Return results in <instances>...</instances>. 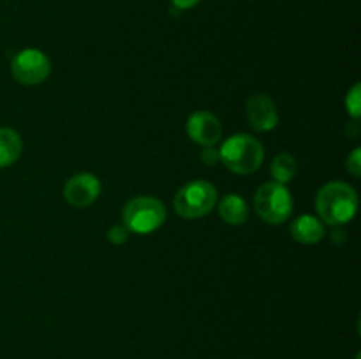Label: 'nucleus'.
<instances>
[{"mask_svg":"<svg viewBox=\"0 0 361 359\" xmlns=\"http://www.w3.org/2000/svg\"><path fill=\"white\" fill-rule=\"evenodd\" d=\"M316 210L319 220L328 225H344L355 218L358 211V194L344 182L326 183L316 196Z\"/></svg>","mask_w":361,"mask_h":359,"instance_id":"1","label":"nucleus"},{"mask_svg":"<svg viewBox=\"0 0 361 359\" xmlns=\"http://www.w3.org/2000/svg\"><path fill=\"white\" fill-rule=\"evenodd\" d=\"M222 164L236 175H252L264 160V148L249 134H235L222 143L219 150Z\"/></svg>","mask_w":361,"mask_h":359,"instance_id":"2","label":"nucleus"},{"mask_svg":"<svg viewBox=\"0 0 361 359\" xmlns=\"http://www.w3.org/2000/svg\"><path fill=\"white\" fill-rule=\"evenodd\" d=\"M217 204V190L204 180H194L183 185L173 199L175 211L182 218L194 220L210 213Z\"/></svg>","mask_w":361,"mask_h":359,"instance_id":"3","label":"nucleus"},{"mask_svg":"<svg viewBox=\"0 0 361 359\" xmlns=\"http://www.w3.org/2000/svg\"><path fill=\"white\" fill-rule=\"evenodd\" d=\"M254 208L267 224H284L293 213V196L282 183H263L254 196Z\"/></svg>","mask_w":361,"mask_h":359,"instance_id":"4","label":"nucleus"},{"mask_svg":"<svg viewBox=\"0 0 361 359\" xmlns=\"http://www.w3.org/2000/svg\"><path fill=\"white\" fill-rule=\"evenodd\" d=\"M123 225L136 234H148L166 222V206L150 196L134 197L123 208Z\"/></svg>","mask_w":361,"mask_h":359,"instance_id":"5","label":"nucleus"},{"mask_svg":"<svg viewBox=\"0 0 361 359\" xmlns=\"http://www.w3.org/2000/svg\"><path fill=\"white\" fill-rule=\"evenodd\" d=\"M11 73L18 83L30 87V84L42 83L49 76L51 63L41 49L27 48L14 55L11 62Z\"/></svg>","mask_w":361,"mask_h":359,"instance_id":"6","label":"nucleus"},{"mask_svg":"<svg viewBox=\"0 0 361 359\" xmlns=\"http://www.w3.org/2000/svg\"><path fill=\"white\" fill-rule=\"evenodd\" d=\"M101 194V182L95 175L80 172L67 180L63 187V197L73 208H87L94 204Z\"/></svg>","mask_w":361,"mask_h":359,"instance_id":"7","label":"nucleus"},{"mask_svg":"<svg viewBox=\"0 0 361 359\" xmlns=\"http://www.w3.org/2000/svg\"><path fill=\"white\" fill-rule=\"evenodd\" d=\"M187 134L196 144L210 148L221 141L222 125L212 113L196 111L187 118Z\"/></svg>","mask_w":361,"mask_h":359,"instance_id":"8","label":"nucleus"},{"mask_svg":"<svg viewBox=\"0 0 361 359\" xmlns=\"http://www.w3.org/2000/svg\"><path fill=\"white\" fill-rule=\"evenodd\" d=\"M247 118L250 127L257 132H268L279 125V111L275 102L268 95L256 94L247 99Z\"/></svg>","mask_w":361,"mask_h":359,"instance_id":"9","label":"nucleus"},{"mask_svg":"<svg viewBox=\"0 0 361 359\" xmlns=\"http://www.w3.org/2000/svg\"><path fill=\"white\" fill-rule=\"evenodd\" d=\"M324 224L314 215H302L291 224V236L303 245H316L324 238Z\"/></svg>","mask_w":361,"mask_h":359,"instance_id":"10","label":"nucleus"},{"mask_svg":"<svg viewBox=\"0 0 361 359\" xmlns=\"http://www.w3.org/2000/svg\"><path fill=\"white\" fill-rule=\"evenodd\" d=\"M219 215L228 225H242L249 218V206L238 194H226L219 204Z\"/></svg>","mask_w":361,"mask_h":359,"instance_id":"11","label":"nucleus"},{"mask_svg":"<svg viewBox=\"0 0 361 359\" xmlns=\"http://www.w3.org/2000/svg\"><path fill=\"white\" fill-rule=\"evenodd\" d=\"M23 151V141L13 129H0V169L14 164Z\"/></svg>","mask_w":361,"mask_h":359,"instance_id":"12","label":"nucleus"},{"mask_svg":"<svg viewBox=\"0 0 361 359\" xmlns=\"http://www.w3.org/2000/svg\"><path fill=\"white\" fill-rule=\"evenodd\" d=\"M296 158L291 153H279L277 157L271 160V176H274V182L282 183L286 185L288 182H291L296 176Z\"/></svg>","mask_w":361,"mask_h":359,"instance_id":"13","label":"nucleus"},{"mask_svg":"<svg viewBox=\"0 0 361 359\" xmlns=\"http://www.w3.org/2000/svg\"><path fill=\"white\" fill-rule=\"evenodd\" d=\"M345 109H348L349 115L355 120H360L361 116V87L360 83H356L351 90L348 92V97H345Z\"/></svg>","mask_w":361,"mask_h":359,"instance_id":"14","label":"nucleus"},{"mask_svg":"<svg viewBox=\"0 0 361 359\" xmlns=\"http://www.w3.org/2000/svg\"><path fill=\"white\" fill-rule=\"evenodd\" d=\"M130 236V231L126 227V225H113L111 229L108 231V239L111 243H115V245H122V243H126L127 239H129Z\"/></svg>","mask_w":361,"mask_h":359,"instance_id":"15","label":"nucleus"},{"mask_svg":"<svg viewBox=\"0 0 361 359\" xmlns=\"http://www.w3.org/2000/svg\"><path fill=\"white\" fill-rule=\"evenodd\" d=\"M345 168H348V171L351 172L353 176H361V150L360 148H356V150H353V153L348 157V162H345Z\"/></svg>","mask_w":361,"mask_h":359,"instance_id":"16","label":"nucleus"},{"mask_svg":"<svg viewBox=\"0 0 361 359\" xmlns=\"http://www.w3.org/2000/svg\"><path fill=\"white\" fill-rule=\"evenodd\" d=\"M201 160L204 162L207 165H215L219 160H221V157H219V150H215V148H204L203 151H201Z\"/></svg>","mask_w":361,"mask_h":359,"instance_id":"17","label":"nucleus"},{"mask_svg":"<svg viewBox=\"0 0 361 359\" xmlns=\"http://www.w3.org/2000/svg\"><path fill=\"white\" fill-rule=\"evenodd\" d=\"M201 0H171L173 7H176L178 11H187V9H192L200 4Z\"/></svg>","mask_w":361,"mask_h":359,"instance_id":"18","label":"nucleus"}]
</instances>
